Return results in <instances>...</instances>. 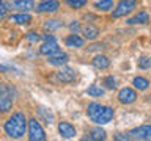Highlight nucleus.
<instances>
[{
    "label": "nucleus",
    "instance_id": "nucleus-1",
    "mask_svg": "<svg viewBox=\"0 0 151 141\" xmlns=\"http://www.w3.org/2000/svg\"><path fill=\"white\" fill-rule=\"evenodd\" d=\"M87 113H88V118L91 119L93 122L102 125V124H107L113 119V110L107 105H101L98 102H91L87 108Z\"/></svg>",
    "mask_w": 151,
    "mask_h": 141
},
{
    "label": "nucleus",
    "instance_id": "nucleus-2",
    "mask_svg": "<svg viewBox=\"0 0 151 141\" xmlns=\"http://www.w3.org/2000/svg\"><path fill=\"white\" fill-rule=\"evenodd\" d=\"M27 124L28 122L25 121V116H24L21 111H17L6 121V124H5V132H6V135L9 138H21V136L25 135Z\"/></svg>",
    "mask_w": 151,
    "mask_h": 141
},
{
    "label": "nucleus",
    "instance_id": "nucleus-3",
    "mask_svg": "<svg viewBox=\"0 0 151 141\" xmlns=\"http://www.w3.org/2000/svg\"><path fill=\"white\" fill-rule=\"evenodd\" d=\"M14 97H16L14 88L6 83H0V113H6L11 110Z\"/></svg>",
    "mask_w": 151,
    "mask_h": 141
},
{
    "label": "nucleus",
    "instance_id": "nucleus-4",
    "mask_svg": "<svg viewBox=\"0 0 151 141\" xmlns=\"http://www.w3.org/2000/svg\"><path fill=\"white\" fill-rule=\"evenodd\" d=\"M28 133H30L28 138H30L32 141H44L46 140V132L36 119L28 121Z\"/></svg>",
    "mask_w": 151,
    "mask_h": 141
},
{
    "label": "nucleus",
    "instance_id": "nucleus-5",
    "mask_svg": "<svg viewBox=\"0 0 151 141\" xmlns=\"http://www.w3.org/2000/svg\"><path fill=\"white\" fill-rule=\"evenodd\" d=\"M44 39H46V42L40 47V53H41V55L50 56V55L57 53V52H60V47H58V44H57V41H55V36L46 35Z\"/></svg>",
    "mask_w": 151,
    "mask_h": 141
},
{
    "label": "nucleus",
    "instance_id": "nucleus-6",
    "mask_svg": "<svg viewBox=\"0 0 151 141\" xmlns=\"http://www.w3.org/2000/svg\"><path fill=\"white\" fill-rule=\"evenodd\" d=\"M135 6H137V0H121V2L118 3L116 9H113L112 16L113 17L126 16V14H129L132 9H135Z\"/></svg>",
    "mask_w": 151,
    "mask_h": 141
},
{
    "label": "nucleus",
    "instance_id": "nucleus-7",
    "mask_svg": "<svg viewBox=\"0 0 151 141\" xmlns=\"http://www.w3.org/2000/svg\"><path fill=\"white\" fill-rule=\"evenodd\" d=\"M131 140H143V141H151V125H140L135 127L129 132Z\"/></svg>",
    "mask_w": 151,
    "mask_h": 141
},
{
    "label": "nucleus",
    "instance_id": "nucleus-8",
    "mask_svg": "<svg viewBox=\"0 0 151 141\" xmlns=\"http://www.w3.org/2000/svg\"><path fill=\"white\" fill-rule=\"evenodd\" d=\"M55 77L60 83H71L76 80V70L73 68H63L55 74Z\"/></svg>",
    "mask_w": 151,
    "mask_h": 141
},
{
    "label": "nucleus",
    "instance_id": "nucleus-9",
    "mask_svg": "<svg viewBox=\"0 0 151 141\" xmlns=\"http://www.w3.org/2000/svg\"><path fill=\"white\" fill-rule=\"evenodd\" d=\"M135 99H137V93L131 88H123V89H120V93H118V100L121 103H126V105L135 102Z\"/></svg>",
    "mask_w": 151,
    "mask_h": 141
},
{
    "label": "nucleus",
    "instance_id": "nucleus-10",
    "mask_svg": "<svg viewBox=\"0 0 151 141\" xmlns=\"http://www.w3.org/2000/svg\"><path fill=\"white\" fill-rule=\"evenodd\" d=\"M60 3L57 0H42V2L38 5V13H55L58 9Z\"/></svg>",
    "mask_w": 151,
    "mask_h": 141
},
{
    "label": "nucleus",
    "instance_id": "nucleus-11",
    "mask_svg": "<svg viewBox=\"0 0 151 141\" xmlns=\"http://www.w3.org/2000/svg\"><path fill=\"white\" fill-rule=\"evenodd\" d=\"M58 132L63 138H74L76 136V129L66 121H61L58 124Z\"/></svg>",
    "mask_w": 151,
    "mask_h": 141
},
{
    "label": "nucleus",
    "instance_id": "nucleus-12",
    "mask_svg": "<svg viewBox=\"0 0 151 141\" xmlns=\"http://www.w3.org/2000/svg\"><path fill=\"white\" fill-rule=\"evenodd\" d=\"M11 6H13L14 9L28 11V9H33V6H35V2H33V0H11Z\"/></svg>",
    "mask_w": 151,
    "mask_h": 141
},
{
    "label": "nucleus",
    "instance_id": "nucleus-13",
    "mask_svg": "<svg viewBox=\"0 0 151 141\" xmlns=\"http://www.w3.org/2000/svg\"><path fill=\"white\" fill-rule=\"evenodd\" d=\"M47 61H49V64H52V66H63L66 61H68V55L63 53V52H57V53L50 55Z\"/></svg>",
    "mask_w": 151,
    "mask_h": 141
},
{
    "label": "nucleus",
    "instance_id": "nucleus-14",
    "mask_svg": "<svg viewBox=\"0 0 151 141\" xmlns=\"http://www.w3.org/2000/svg\"><path fill=\"white\" fill-rule=\"evenodd\" d=\"M9 22H14V24H19V25H27V24L32 22V16L27 13H22V14H14V16L9 17Z\"/></svg>",
    "mask_w": 151,
    "mask_h": 141
},
{
    "label": "nucleus",
    "instance_id": "nucleus-15",
    "mask_svg": "<svg viewBox=\"0 0 151 141\" xmlns=\"http://www.w3.org/2000/svg\"><path fill=\"white\" fill-rule=\"evenodd\" d=\"M83 140H94V141H101V140H106V132L99 127H94L88 132V136H85Z\"/></svg>",
    "mask_w": 151,
    "mask_h": 141
},
{
    "label": "nucleus",
    "instance_id": "nucleus-16",
    "mask_svg": "<svg viewBox=\"0 0 151 141\" xmlns=\"http://www.w3.org/2000/svg\"><path fill=\"white\" fill-rule=\"evenodd\" d=\"M82 33H83L85 39L93 41V39H96L98 35H99V28H98V27H94V25H87V27H83V28H82Z\"/></svg>",
    "mask_w": 151,
    "mask_h": 141
},
{
    "label": "nucleus",
    "instance_id": "nucleus-17",
    "mask_svg": "<svg viewBox=\"0 0 151 141\" xmlns=\"http://www.w3.org/2000/svg\"><path fill=\"white\" fill-rule=\"evenodd\" d=\"M93 66L98 69H107L109 66H110V60L104 55H96L93 58Z\"/></svg>",
    "mask_w": 151,
    "mask_h": 141
},
{
    "label": "nucleus",
    "instance_id": "nucleus-18",
    "mask_svg": "<svg viewBox=\"0 0 151 141\" xmlns=\"http://www.w3.org/2000/svg\"><path fill=\"white\" fill-rule=\"evenodd\" d=\"M66 46L68 47H82L83 46V38H80L77 33H73L66 38Z\"/></svg>",
    "mask_w": 151,
    "mask_h": 141
},
{
    "label": "nucleus",
    "instance_id": "nucleus-19",
    "mask_svg": "<svg viewBox=\"0 0 151 141\" xmlns=\"http://www.w3.org/2000/svg\"><path fill=\"white\" fill-rule=\"evenodd\" d=\"M148 22H150V16H148V13H145V11L139 13L137 16H134L132 19L127 21V24H131V25H134V24H148Z\"/></svg>",
    "mask_w": 151,
    "mask_h": 141
},
{
    "label": "nucleus",
    "instance_id": "nucleus-20",
    "mask_svg": "<svg viewBox=\"0 0 151 141\" xmlns=\"http://www.w3.org/2000/svg\"><path fill=\"white\" fill-rule=\"evenodd\" d=\"M38 115H40V118L46 122V124H52L54 116H52L50 110H47V108H44V107H40V108H38Z\"/></svg>",
    "mask_w": 151,
    "mask_h": 141
},
{
    "label": "nucleus",
    "instance_id": "nucleus-21",
    "mask_svg": "<svg viewBox=\"0 0 151 141\" xmlns=\"http://www.w3.org/2000/svg\"><path fill=\"white\" fill-rule=\"evenodd\" d=\"M132 85H134L137 89H142V91H143V89H146L150 86V82L143 77H135L134 80H132Z\"/></svg>",
    "mask_w": 151,
    "mask_h": 141
},
{
    "label": "nucleus",
    "instance_id": "nucleus-22",
    "mask_svg": "<svg viewBox=\"0 0 151 141\" xmlns=\"http://www.w3.org/2000/svg\"><path fill=\"white\" fill-rule=\"evenodd\" d=\"M88 96H93V97H101L104 96V89L101 86H98V85H91L88 89H87Z\"/></svg>",
    "mask_w": 151,
    "mask_h": 141
},
{
    "label": "nucleus",
    "instance_id": "nucleus-23",
    "mask_svg": "<svg viewBox=\"0 0 151 141\" xmlns=\"http://www.w3.org/2000/svg\"><path fill=\"white\" fill-rule=\"evenodd\" d=\"M112 5L113 0H99V2H96V8L101 11H109V9H112Z\"/></svg>",
    "mask_w": 151,
    "mask_h": 141
},
{
    "label": "nucleus",
    "instance_id": "nucleus-24",
    "mask_svg": "<svg viewBox=\"0 0 151 141\" xmlns=\"http://www.w3.org/2000/svg\"><path fill=\"white\" fill-rule=\"evenodd\" d=\"M61 27V22L60 21H57V19H52V21H46L44 24V28L46 30H57V28H60Z\"/></svg>",
    "mask_w": 151,
    "mask_h": 141
},
{
    "label": "nucleus",
    "instance_id": "nucleus-25",
    "mask_svg": "<svg viewBox=\"0 0 151 141\" xmlns=\"http://www.w3.org/2000/svg\"><path fill=\"white\" fill-rule=\"evenodd\" d=\"M139 68H142V69L151 68V56H146V55L140 56L139 58Z\"/></svg>",
    "mask_w": 151,
    "mask_h": 141
},
{
    "label": "nucleus",
    "instance_id": "nucleus-26",
    "mask_svg": "<svg viewBox=\"0 0 151 141\" xmlns=\"http://www.w3.org/2000/svg\"><path fill=\"white\" fill-rule=\"evenodd\" d=\"M65 3L68 5V6L77 9V8H82L85 3H87V0H65Z\"/></svg>",
    "mask_w": 151,
    "mask_h": 141
},
{
    "label": "nucleus",
    "instance_id": "nucleus-27",
    "mask_svg": "<svg viewBox=\"0 0 151 141\" xmlns=\"http://www.w3.org/2000/svg\"><path fill=\"white\" fill-rule=\"evenodd\" d=\"M41 38H42V36L38 35L36 31H28V33H27V41H30V42H38Z\"/></svg>",
    "mask_w": 151,
    "mask_h": 141
},
{
    "label": "nucleus",
    "instance_id": "nucleus-28",
    "mask_svg": "<svg viewBox=\"0 0 151 141\" xmlns=\"http://www.w3.org/2000/svg\"><path fill=\"white\" fill-rule=\"evenodd\" d=\"M104 85H106L107 88L113 89V88L116 86V80L113 78V77H106V78H104Z\"/></svg>",
    "mask_w": 151,
    "mask_h": 141
},
{
    "label": "nucleus",
    "instance_id": "nucleus-29",
    "mask_svg": "<svg viewBox=\"0 0 151 141\" xmlns=\"http://www.w3.org/2000/svg\"><path fill=\"white\" fill-rule=\"evenodd\" d=\"M6 13H8V6H6V3H5L3 0H0V17L6 16Z\"/></svg>",
    "mask_w": 151,
    "mask_h": 141
},
{
    "label": "nucleus",
    "instance_id": "nucleus-30",
    "mask_svg": "<svg viewBox=\"0 0 151 141\" xmlns=\"http://www.w3.org/2000/svg\"><path fill=\"white\" fill-rule=\"evenodd\" d=\"M115 140H118V141H126V140H131V135H129V133H116V135H115Z\"/></svg>",
    "mask_w": 151,
    "mask_h": 141
},
{
    "label": "nucleus",
    "instance_id": "nucleus-31",
    "mask_svg": "<svg viewBox=\"0 0 151 141\" xmlns=\"http://www.w3.org/2000/svg\"><path fill=\"white\" fill-rule=\"evenodd\" d=\"M69 28H71V31H73V33H77L80 30V25H79V22H71Z\"/></svg>",
    "mask_w": 151,
    "mask_h": 141
},
{
    "label": "nucleus",
    "instance_id": "nucleus-32",
    "mask_svg": "<svg viewBox=\"0 0 151 141\" xmlns=\"http://www.w3.org/2000/svg\"><path fill=\"white\" fill-rule=\"evenodd\" d=\"M8 68H5V66H0V70H6Z\"/></svg>",
    "mask_w": 151,
    "mask_h": 141
}]
</instances>
